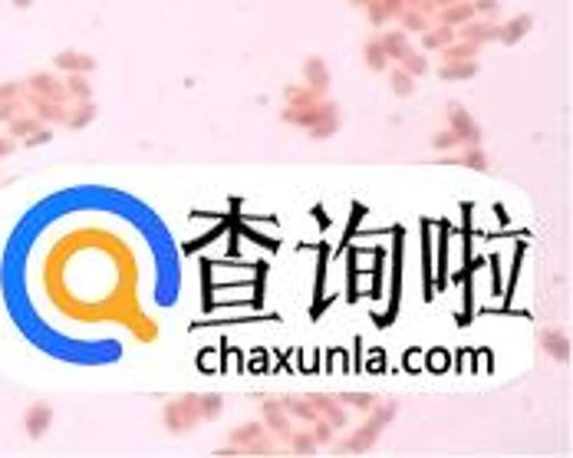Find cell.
Listing matches in <instances>:
<instances>
[{"instance_id":"cell-1","label":"cell","mask_w":573,"mask_h":458,"mask_svg":"<svg viewBox=\"0 0 573 458\" xmlns=\"http://www.w3.org/2000/svg\"><path fill=\"white\" fill-rule=\"evenodd\" d=\"M201 422V412H198V396H178L172 403H165L162 409V426L172 432V436H184Z\"/></svg>"},{"instance_id":"cell-2","label":"cell","mask_w":573,"mask_h":458,"mask_svg":"<svg viewBox=\"0 0 573 458\" xmlns=\"http://www.w3.org/2000/svg\"><path fill=\"white\" fill-rule=\"evenodd\" d=\"M326 116H339V106H336L333 99H320L314 106H300V109L287 106V109L281 112V119L287 122V126H300V129H310V126H316V122L326 119Z\"/></svg>"},{"instance_id":"cell-3","label":"cell","mask_w":573,"mask_h":458,"mask_svg":"<svg viewBox=\"0 0 573 458\" xmlns=\"http://www.w3.org/2000/svg\"><path fill=\"white\" fill-rule=\"evenodd\" d=\"M445 116H448V129L461 139V145H478L481 142V126H478L475 116H471L461 102H448Z\"/></svg>"},{"instance_id":"cell-4","label":"cell","mask_w":573,"mask_h":458,"mask_svg":"<svg viewBox=\"0 0 573 458\" xmlns=\"http://www.w3.org/2000/svg\"><path fill=\"white\" fill-rule=\"evenodd\" d=\"M379 436H382V432H379L372 422H363V426L353 429L343 442H336L333 452H336V455H366L369 448L379 442Z\"/></svg>"},{"instance_id":"cell-5","label":"cell","mask_w":573,"mask_h":458,"mask_svg":"<svg viewBox=\"0 0 573 458\" xmlns=\"http://www.w3.org/2000/svg\"><path fill=\"white\" fill-rule=\"evenodd\" d=\"M310 399V405L316 409V415L323 419V422H330L333 429H346L349 426V409L336 396H326V393H310L306 396Z\"/></svg>"},{"instance_id":"cell-6","label":"cell","mask_w":573,"mask_h":458,"mask_svg":"<svg viewBox=\"0 0 573 458\" xmlns=\"http://www.w3.org/2000/svg\"><path fill=\"white\" fill-rule=\"evenodd\" d=\"M260 422H264V429H267L274 438H287L293 432L290 415H287L281 399H264V403H260Z\"/></svg>"},{"instance_id":"cell-7","label":"cell","mask_w":573,"mask_h":458,"mask_svg":"<svg viewBox=\"0 0 573 458\" xmlns=\"http://www.w3.org/2000/svg\"><path fill=\"white\" fill-rule=\"evenodd\" d=\"M454 36H458V40H468V43H478V46L498 43V23L491 20V17H485V20L471 17L468 23L454 27Z\"/></svg>"},{"instance_id":"cell-8","label":"cell","mask_w":573,"mask_h":458,"mask_svg":"<svg viewBox=\"0 0 573 458\" xmlns=\"http://www.w3.org/2000/svg\"><path fill=\"white\" fill-rule=\"evenodd\" d=\"M530 30H534V17H530V13H518V17L498 23V43L514 46V43H520Z\"/></svg>"},{"instance_id":"cell-9","label":"cell","mask_w":573,"mask_h":458,"mask_svg":"<svg viewBox=\"0 0 573 458\" xmlns=\"http://www.w3.org/2000/svg\"><path fill=\"white\" fill-rule=\"evenodd\" d=\"M303 83H306L310 89H316L320 96H326V89H330V83H333L326 60H320V56H310V60L303 63Z\"/></svg>"},{"instance_id":"cell-10","label":"cell","mask_w":573,"mask_h":458,"mask_svg":"<svg viewBox=\"0 0 573 458\" xmlns=\"http://www.w3.org/2000/svg\"><path fill=\"white\" fill-rule=\"evenodd\" d=\"M435 76L445 83H468L478 76V60H448L435 69Z\"/></svg>"},{"instance_id":"cell-11","label":"cell","mask_w":573,"mask_h":458,"mask_svg":"<svg viewBox=\"0 0 573 458\" xmlns=\"http://www.w3.org/2000/svg\"><path fill=\"white\" fill-rule=\"evenodd\" d=\"M541 346L544 353L551 356L553 363H570V337L567 333H560V330H544L541 333Z\"/></svg>"},{"instance_id":"cell-12","label":"cell","mask_w":573,"mask_h":458,"mask_svg":"<svg viewBox=\"0 0 573 458\" xmlns=\"http://www.w3.org/2000/svg\"><path fill=\"white\" fill-rule=\"evenodd\" d=\"M445 165H465V168H471V172H487V152L481 149V142L478 145H468L465 152H458V155H448V159H442Z\"/></svg>"},{"instance_id":"cell-13","label":"cell","mask_w":573,"mask_h":458,"mask_svg":"<svg viewBox=\"0 0 573 458\" xmlns=\"http://www.w3.org/2000/svg\"><path fill=\"white\" fill-rule=\"evenodd\" d=\"M50 422H53V409L46 403H33L30 409H27V436L30 438H40L50 429Z\"/></svg>"},{"instance_id":"cell-14","label":"cell","mask_w":573,"mask_h":458,"mask_svg":"<svg viewBox=\"0 0 573 458\" xmlns=\"http://www.w3.org/2000/svg\"><path fill=\"white\" fill-rule=\"evenodd\" d=\"M435 13H438V23H445V27H461L471 17H478L471 0H454V4H448V7H442V11H435Z\"/></svg>"},{"instance_id":"cell-15","label":"cell","mask_w":573,"mask_h":458,"mask_svg":"<svg viewBox=\"0 0 573 458\" xmlns=\"http://www.w3.org/2000/svg\"><path fill=\"white\" fill-rule=\"evenodd\" d=\"M56 69H63V73H93L96 69V60L86 53H76V50H66V53H56Z\"/></svg>"},{"instance_id":"cell-16","label":"cell","mask_w":573,"mask_h":458,"mask_svg":"<svg viewBox=\"0 0 573 458\" xmlns=\"http://www.w3.org/2000/svg\"><path fill=\"white\" fill-rule=\"evenodd\" d=\"M379 43H382L386 56H389V60H396V63H399L409 50H415V46L409 43V33H405V30H386L382 36H379Z\"/></svg>"},{"instance_id":"cell-17","label":"cell","mask_w":573,"mask_h":458,"mask_svg":"<svg viewBox=\"0 0 573 458\" xmlns=\"http://www.w3.org/2000/svg\"><path fill=\"white\" fill-rule=\"evenodd\" d=\"M452 40H458V36H454V27H445V23H435V27L422 30V50L425 53L442 50V46H448Z\"/></svg>"},{"instance_id":"cell-18","label":"cell","mask_w":573,"mask_h":458,"mask_svg":"<svg viewBox=\"0 0 573 458\" xmlns=\"http://www.w3.org/2000/svg\"><path fill=\"white\" fill-rule=\"evenodd\" d=\"M264 432H267V429H264V422H244V426H234V429H231L227 442H231V445H238L241 455H244V448H248L254 438L264 436Z\"/></svg>"},{"instance_id":"cell-19","label":"cell","mask_w":573,"mask_h":458,"mask_svg":"<svg viewBox=\"0 0 573 458\" xmlns=\"http://www.w3.org/2000/svg\"><path fill=\"white\" fill-rule=\"evenodd\" d=\"M283 99H287V106H293V109H300V106H314V102H320V93L316 89H310L306 83H290V86L283 89Z\"/></svg>"},{"instance_id":"cell-20","label":"cell","mask_w":573,"mask_h":458,"mask_svg":"<svg viewBox=\"0 0 573 458\" xmlns=\"http://www.w3.org/2000/svg\"><path fill=\"white\" fill-rule=\"evenodd\" d=\"M281 403H283V409H287V415H290V419H300V422H314V419H320L306 396H283Z\"/></svg>"},{"instance_id":"cell-21","label":"cell","mask_w":573,"mask_h":458,"mask_svg":"<svg viewBox=\"0 0 573 458\" xmlns=\"http://www.w3.org/2000/svg\"><path fill=\"white\" fill-rule=\"evenodd\" d=\"M363 56H366V66L372 73H386L389 69V56H386V50L379 43V36H369L366 43H363Z\"/></svg>"},{"instance_id":"cell-22","label":"cell","mask_w":573,"mask_h":458,"mask_svg":"<svg viewBox=\"0 0 573 458\" xmlns=\"http://www.w3.org/2000/svg\"><path fill=\"white\" fill-rule=\"evenodd\" d=\"M432 13H425L419 11V7H402L399 11V23H402V30L405 33H422L432 27V20H429Z\"/></svg>"},{"instance_id":"cell-23","label":"cell","mask_w":573,"mask_h":458,"mask_svg":"<svg viewBox=\"0 0 573 458\" xmlns=\"http://www.w3.org/2000/svg\"><path fill=\"white\" fill-rule=\"evenodd\" d=\"M96 112H99L96 102H93V99H83L73 112H66V126H69V129H86L89 122L96 119Z\"/></svg>"},{"instance_id":"cell-24","label":"cell","mask_w":573,"mask_h":458,"mask_svg":"<svg viewBox=\"0 0 573 458\" xmlns=\"http://www.w3.org/2000/svg\"><path fill=\"white\" fill-rule=\"evenodd\" d=\"M198 412H201V422L221 419V412H224V396H217V393L198 396Z\"/></svg>"},{"instance_id":"cell-25","label":"cell","mask_w":573,"mask_h":458,"mask_svg":"<svg viewBox=\"0 0 573 458\" xmlns=\"http://www.w3.org/2000/svg\"><path fill=\"white\" fill-rule=\"evenodd\" d=\"M478 53H481V46L478 43H468V40H452L448 46H442V63H448V60H478Z\"/></svg>"},{"instance_id":"cell-26","label":"cell","mask_w":573,"mask_h":458,"mask_svg":"<svg viewBox=\"0 0 573 458\" xmlns=\"http://www.w3.org/2000/svg\"><path fill=\"white\" fill-rule=\"evenodd\" d=\"M30 86H33V89H40V93H43L46 99H53V102H63V99H66V86L60 83V79L46 76V73L33 76V79H30Z\"/></svg>"},{"instance_id":"cell-27","label":"cell","mask_w":573,"mask_h":458,"mask_svg":"<svg viewBox=\"0 0 573 458\" xmlns=\"http://www.w3.org/2000/svg\"><path fill=\"white\" fill-rule=\"evenodd\" d=\"M287 442H290V445H287V452H290V455H303V458L316 455V448H320V445H316V438H314V432H290V436H287Z\"/></svg>"},{"instance_id":"cell-28","label":"cell","mask_w":573,"mask_h":458,"mask_svg":"<svg viewBox=\"0 0 573 458\" xmlns=\"http://www.w3.org/2000/svg\"><path fill=\"white\" fill-rule=\"evenodd\" d=\"M389 86H392V93H396V96L405 99V96H412V93H415V76H412V73H405L402 66H396V69H389Z\"/></svg>"},{"instance_id":"cell-29","label":"cell","mask_w":573,"mask_h":458,"mask_svg":"<svg viewBox=\"0 0 573 458\" xmlns=\"http://www.w3.org/2000/svg\"><path fill=\"white\" fill-rule=\"evenodd\" d=\"M66 96H73V99H93V86H89V79H86V73H69L66 76Z\"/></svg>"},{"instance_id":"cell-30","label":"cell","mask_w":573,"mask_h":458,"mask_svg":"<svg viewBox=\"0 0 573 458\" xmlns=\"http://www.w3.org/2000/svg\"><path fill=\"white\" fill-rule=\"evenodd\" d=\"M336 132H339V116H326V119H320L316 126H310L306 135H310L314 142H326V139H333Z\"/></svg>"},{"instance_id":"cell-31","label":"cell","mask_w":573,"mask_h":458,"mask_svg":"<svg viewBox=\"0 0 573 458\" xmlns=\"http://www.w3.org/2000/svg\"><path fill=\"white\" fill-rule=\"evenodd\" d=\"M399 63H402V69H405V73H412V76H422V73H429V56H425V50H409Z\"/></svg>"},{"instance_id":"cell-32","label":"cell","mask_w":573,"mask_h":458,"mask_svg":"<svg viewBox=\"0 0 573 458\" xmlns=\"http://www.w3.org/2000/svg\"><path fill=\"white\" fill-rule=\"evenodd\" d=\"M336 399L346 405V409H353V412H369L372 403H376V396H369V393H343V396H336Z\"/></svg>"},{"instance_id":"cell-33","label":"cell","mask_w":573,"mask_h":458,"mask_svg":"<svg viewBox=\"0 0 573 458\" xmlns=\"http://www.w3.org/2000/svg\"><path fill=\"white\" fill-rule=\"evenodd\" d=\"M33 106H36V112H40V119H46V122H63L66 119L63 102H53V99H36Z\"/></svg>"},{"instance_id":"cell-34","label":"cell","mask_w":573,"mask_h":458,"mask_svg":"<svg viewBox=\"0 0 573 458\" xmlns=\"http://www.w3.org/2000/svg\"><path fill=\"white\" fill-rule=\"evenodd\" d=\"M458 145H461V139H458L452 129H442V132H435V135H432V149H435V152H452V149H458Z\"/></svg>"},{"instance_id":"cell-35","label":"cell","mask_w":573,"mask_h":458,"mask_svg":"<svg viewBox=\"0 0 573 458\" xmlns=\"http://www.w3.org/2000/svg\"><path fill=\"white\" fill-rule=\"evenodd\" d=\"M366 20L372 23V27H382V23H389L392 17L386 13V7H382V0H369L366 4Z\"/></svg>"},{"instance_id":"cell-36","label":"cell","mask_w":573,"mask_h":458,"mask_svg":"<svg viewBox=\"0 0 573 458\" xmlns=\"http://www.w3.org/2000/svg\"><path fill=\"white\" fill-rule=\"evenodd\" d=\"M310 426H314V438H316V445H323V442H333V432H336V429L330 426V422H323V419H314Z\"/></svg>"},{"instance_id":"cell-37","label":"cell","mask_w":573,"mask_h":458,"mask_svg":"<svg viewBox=\"0 0 573 458\" xmlns=\"http://www.w3.org/2000/svg\"><path fill=\"white\" fill-rule=\"evenodd\" d=\"M471 7H475V13H481V17H494V13L501 11V0H471Z\"/></svg>"},{"instance_id":"cell-38","label":"cell","mask_w":573,"mask_h":458,"mask_svg":"<svg viewBox=\"0 0 573 458\" xmlns=\"http://www.w3.org/2000/svg\"><path fill=\"white\" fill-rule=\"evenodd\" d=\"M50 139H53V132L50 129H33L30 135H27V145H46Z\"/></svg>"},{"instance_id":"cell-39","label":"cell","mask_w":573,"mask_h":458,"mask_svg":"<svg viewBox=\"0 0 573 458\" xmlns=\"http://www.w3.org/2000/svg\"><path fill=\"white\" fill-rule=\"evenodd\" d=\"M36 126H40L36 119H17V122H13V132H17V135H30Z\"/></svg>"},{"instance_id":"cell-40","label":"cell","mask_w":573,"mask_h":458,"mask_svg":"<svg viewBox=\"0 0 573 458\" xmlns=\"http://www.w3.org/2000/svg\"><path fill=\"white\" fill-rule=\"evenodd\" d=\"M215 455H217V458H238L241 448H238V445H221V448H215Z\"/></svg>"},{"instance_id":"cell-41","label":"cell","mask_w":573,"mask_h":458,"mask_svg":"<svg viewBox=\"0 0 573 458\" xmlns=\"http://www.w3.org/2000/svg\"><path fill=\"white\" fill-rule=\"evenodd\" d=\"M13 93H17V86H13V83H11V86H0V102H11Z\"/></svg>"},{"instance_id":"cell-42","label":"cell","mask_w":573,"mask_h":458,"mask_svg":"<svg viewBox=\"0 0 573 458\" xmlns=\"http://www.w3.org/2000/svg\"><path fill=\"white\" fill-rule=\"evenodd\" d=\"M7 152H13V142L11 139H0V155H7Z\"/></svg>"},{"instance_id":"cell-43","label":"cell","mask_w":573,"mask_h":458,"mask_svg":"<svg viewBox=\"0 0 573 458\" xmlns=\"http://www.w3.org/2000/svg\"><path fill=\"white\" fill-rule=\"evenodd\" d=\"M7 116H13V106H0V119H7Z\"/></svg>"},{"instance_id":"cell-44","label":"cell","mask_w":573,"mask_h":458,"mask_svg":"<svg viewBox=\"0 0 573 458\" xmlns=\"http://www.w3.org/2000/svg\"><path fill=\"white\" fill-rule=\"evenodd\" d=\"M349 4H353V7H366L369 0H349Z\"/></svg>"},{"instance_id":"cell-45","label":"cell","mask_w":573,"mask_h":458,"mask_svg":"<svg viewBox=\"0 0 573 458\" xmlns=\"http://www.w3.org/2000/svg\"><path fill=\"white\" fill-rule=\"evenodd\" d=\"M13 4H17V7H30V0H13Z\"/></svg>"}]
</instances>
